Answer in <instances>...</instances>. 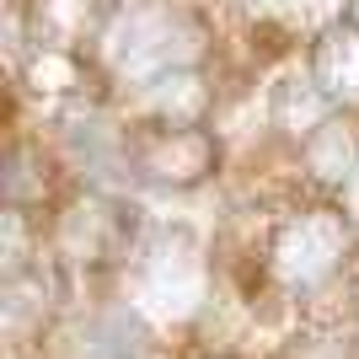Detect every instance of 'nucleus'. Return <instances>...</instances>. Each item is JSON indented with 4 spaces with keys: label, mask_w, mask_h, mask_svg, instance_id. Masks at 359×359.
Wrapping results in <instances>:
<instances>
[{
    "label": "nucleus",
    "mask_w": 359,
    "mask_h": 359,
    "mask_svg": "<svg viewBox=\"0 0 359 359\" xmlns=\"http://www.w3.org/2000/svg\"><path fill=\"white\" fill-rule=\"evenodd\" d=\"M70 150H75V161L86 166L91 177H102L107 166H118L123 161V140L107 129V123H70Z\"/></svg>",
    "instance_id": "f257e3e1"
}]
</instances>
